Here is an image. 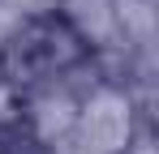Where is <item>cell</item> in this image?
<instances>
[{
	"label": "cell",
	"mask_w": 159,
	"mask_h": 154,
	"mask_svg": "<svg viewBox=\"0 0 159 154\" xmlns=\"http://www.w3.org/2000/svg\"><path fill=\"white\" fill-rule=\"evenodd\" d=\"M125 128H129V120H125V107L116 99H99L90 107V116H86V137L99 150H116L125 141Z\"/></svg>",
	"instance_id": "obj_1"
}]
</instances>
